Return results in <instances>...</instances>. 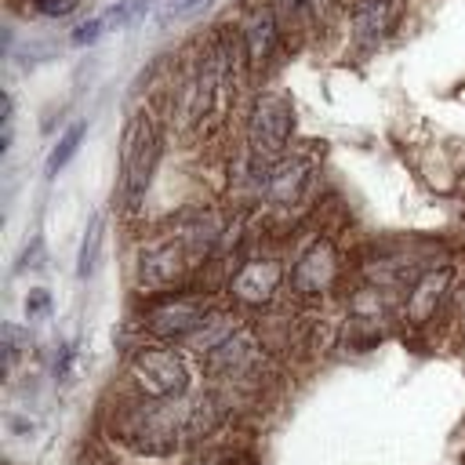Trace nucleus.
I'll return each instance as SVG.
<instances>
[{
    "label": "nucleus",
    "instance_id": "obj_4",
    "mask_svg": "<svg viewBox=\"0 0 465 465\" xmlns=\"http://www.w3.org/2000/svg\"><path fill=\"white\" fill-rule=\"evenodd\" d=\"M207 309H211V305H207V298H200V294L163 298V302H156V305L149 309L145 327H149V334H156V338H189L193 331L203 327Z\"/></svg>",
    "mask_w": 465,
    "mask_h": 465
},
{
    "label": "nucleus",
    "instance_id": "obj_14",
    "mask_svg": "<svg viewBox=\"0 0 465 465\" xmlns=\"http://www.w3.org/2000/svg\"><path fill=\"white\" fill-rule=\"evenodd\" d=\"M80 142H84V124H73V127L58 138V145L51 149V156H47V174H51V178H54V174L73 160V153L80 149Z\"/></svg>",
    "mask_w": 465,
    "mask_h": 465
},
{
    "label": "nucleus",
    "instance_id": "obj_8",
    "mask_svg": "<svg viewBox=\"0 0 465 465\" xmlns=\"http://www.w3.org/2000/svg\"><path fill=\"white\" fill-rule=\"evenodd\" d=\"M254 352H258L254 338H251L247 331H232L218 349H211V352L203 356V363H207V371H211L214 378H232V374H243V371L251 367Z\"/></svg>",
    "mask_w": 465,
    "mask_h": 465
},
{
    "label": "nucleus",
    "instance_id": "obj_5",
    "mask_svg": "<svg viewBox=\"0 0 465 465\" xmlns=\"http://www.w3.org/2000/svg\"><path fill=\"white\" fill-rule=\"evenodd\" d=\"M189 265V254L182 247V240H156L149 247H142L138 254V283L149 291H160L167 283H174L182 276V269Z\"/></svg>",
    "mask_w": 465,
    "mask_h": 465
},
{
    "label": "nucleus",
    "instance_id": "obj_13",
    "mask_svg": "<svg viewBox=\"0 0 465 465\" xmlns=\"http://www.w3.org/2000/svg\"><path fill=\"white\" fill-rule=\"evenodd\" d=\"M232 331H236V323H232L229 316H207V320H203V327L189 334V341H193V349H196V352H203V356H207V352H211V349H218Z\"/></svg>",
    "mask_w": 465,
    "mask_h": 465
},
{
    "label": "nucleus",
    "instance_id": "obj_23",
    "mask_svg": "<svg viewBox=\"0 0 465 465\" xmlns=\"http://www.w3.org/2000/svg\"><path fill=\"white\" fill-rule=\"evenodd\" d=\"M193 465H222V461H193Z\"/></svg>",
    "mask_w": 465,
    "mask_h": 465
},
{
    "label": "nucleus",
    "instance_id": "obj_18",
    "mask_svg": "<svg viewBox=\"0 0 465 465\" xmlns=\"http://www.w3.org/2000/svg\"><path fill=\"white\" fill-rule=\"evenodd\" d=\"M22 345H25V331L15 327V323H7L4 327V360H7V367L15 363V356L22 352Z\"/></svg>",
    "mask_w": 465,
    "mask_h": 465
},
{
    "label": "nucleus",
    "instance_id": "obj_7",
    "mask_svg": "<svg viewBox=\"0 0 465 465\" xmlns=\"http://www.w3.org/2000/svg\"><path fill=\"white\" fill-rule=\"evenodd\" d=\"M280 280H283L280 262H269V258H265V262H243V265L236 269L229 291H232V298H240L243 305H265V302L276 294Z\"/></svg>",
    "mask_w": 465,
    "mask_h": 465
},
{
    "label": "nucleus",
    "instance_id": "obj_21",
    "mask_svg": "<svg viewBox=\"0 0 465 465\" xmlns=\"http://www.w3.org/2000/svg\"><path fill=\"white\" fill-rule=\"evenodd\" d=\"M203 0H174L171 4V18H182V15H189V11H196Z\"/></svg>",
    "mask_w": 465,
    "mask_h": 465
},
{
    "label": "nucleus",
    "instance_id": "obj_9",
    "mask_svg": "<svg viewBox=\"0 0 465 465\" xmlns=\"http://www.w3.org/2000/svg\"><path fill=\"white\" fill-rule=\"evenodd\" d=\"M302 185H305V163H302V160H276V163L262 174V189H265V196H269L272 203H291V200H298Z\"/></svg>",
    "mask_w": 465,
    "mask_h": 465
},
{
    "label": "nucleus",
    "instance_id": "obj_2",
    "mask_svg": "<svg viewBox=\"0 0 465 465\" xmlns=\"http://www.w3.org/2000/svg\"><path fill=\"white\" fill-rule=\"evenodd\" d=\"M131 378L149 400H171L182 396L189 385L185 360L174 349H142L131 360Z\"/></svg>",
    "mask_w": 465,
    "mask_h": 465
},
{
    "label": "nucleus",
    "instance_id": "obj_11",
    "mask_svg": "<svg viewBox=\"0 0 465 465\" xmlns=\"http://www.w3.org/2000/svg\"><path fill=\"white\" fill-rule=\"evenodd\" d=\"M276 36H280V29H276V15H272V7H265V4L254 7V11H251V22H247V29H243L247 58H251L254 65H262V62L272 54Z\"/></svg>",
    "mask_w": 465,
    "mask_h": 465
},
{
    "label": "nucleus",
    "instance_id": "obj_17",
    "mask_svg": "<svg viewBox=\"0 0 465 465\" xmlns=\"http://www.w3.org/2000/svg\"><path fill=\"white\" fill-rule=\"evenodd\" d=\"M102 33H105V22H102V18H87V22H80V25L73 29V44H76V47L94 44Z\"/></svg>",
    "mask_w": 465,
    "mask_h": 465
},
{
    "label": "nucleus",
    "instance_id": "obj_10",
    "mask_svg": "<svg viewBox=\"0 0 465 465\" xmlns=\"http://www.w3.org/2000/svg\"><path fill=\"white\" fill-rule=\"evenodd\" d=\"M447 283H450V272H447V269L425 272V276L414 283V291L407 294V320H411V323H425V320L436 312L440 298L447 294Z\"/></svg>",
    "mask_w": 465,
    "mask_h": 465
},
{
    "label": "nucleus",
    "instance_id": "obj_15",
    "mask_svg": "<svg viewBox=\"0 0 465 465\" xmlns=\"http://www.w3.org/2000/svg\"><path fill=\"white\" fill-rule=\"evenodd\" d=\"M98 243H102V218L94 214V218L87 222L84 243H80V265H76V276H91V272H94V262H98Z\"/></svg>",
    "mask_w": 465,
    "mask_h": 465
},
{
    "label": "nucleus",
    "instance_id": "obj_6",
    "mask_svg": "<svg viewBox=\"0 0 465 465\" xmlns=\"http://www.w3.org/2000/svg\"><path fill=\"white\" fill-rule=\"evenodd\" d=\"M338 276V251L331 240H316L291 269V283L298 294H323Z\"/></svg>",
    "mask_w": 465,
    "mask_h": 465
},
{
    "label": "nucleus",
    "instance_id": "obj_3",
    "mask_svg": "<svg viewBox=\"0 0 465 465\" xmlns=\"http://www.w3.org/2000/svg\"><path fill=\"white\" fill-rule=\"evenodd\" d=\"M291 131H294L291 105L283 98H276V94L258 98V105L251 113V127H247V142H251L254 156H265V160L280 156L287 138H291Z\"/></svg>",
    "mask_w": 465,
    "mask_h": 465
},
{
    "label": "nucleus",
    "instance_id": "obj_1",
    "mask_svg": "<svg viewBox=\"0 0 465 465\" xmlns=\"http://www.w3.org/2000/svg\"><path fill=\"white\" fill-rule=\"evenodd\" d=\"M153 163H156V138L145 116H134L124 131V153H120V171H124V207L138 211L149 178H153Z\"/></svg>",
    "mask_w": 465,
    "mask_h": 465
},
{
    "label": "nucleus",
    "instance_id": "obj_22",
    "mask_svg": "<svg viewBox=\"0 0 465 465\" xmlns=\"http://www.w3.org/2000/svg\"><path fill=\"white\" fill-rule=\"evenodd\" d=\"M287 4H291V7H294V11H298V7H305V4H309V0H287Z\"/></svg>",
    "mask_w": 465,
    "mask_h": 465
},
{
    "label": "nucleus",
    "instance_id": "obj_12",
    "mask_svg": "<svg viewBox=\"0 0 465 465\" xmlns=\"http://www.w3.org/2000/svg\"><path fill=\"white\" fill-rule=\"evenodd\" d=\"M389 25V0H360L352 7V40L360 47H371L385 36Z\"/></svg>",
    "mask_w": 465,
    "mask_h": 465
},
{
    "label": "nucleus",
    "instance_id": "obj_24",
    "mask_svg": "<svg viewBox=\"0 0 465 465\" xmlns=\"http://www.w3.org/2000/svg\"><path fill=\"white\" fill-rule=\"evenodd\" d=\"M91 465H94V461H91Z\"/></svg>",
    "mask_w": 465,
    "mask_h": 465
},
{
    "label": "nucleus",
    "instance_id": "obj_16",
    "mask_svg": "<svg viewBox=\"0 0 465 465\" xmlns=\"http://www.w3.org/2000/svg\"><path fill=\"white\" fill-rule=\"evenodd\" d=\"M145 4L149 0H120L109 15H102V22H105V29H124L127 22H134L142 11H145Z\"/></svg>",
    "mask_w": 465,
    "mask_h": 465
},
{
    "label": "nucleus",
    "instance_id": "obj_19",
    "mask_svg": "<svg viewBox=\"0 0 465 465\" xmlns=\"http://www.w3.org/2000/svg\"><path fill=\"white\" fill-rule=\"evenodd\" d=\"M36 4V11L40 15H51V18H62V15H69L80 0H33Z\"/></svg>",
    "mask_w": 465,
    "mask_h": 465
},
{
    "label": "nucleus",
    "instance_id": "obj_20",
    "mask_svg": "<svg viewBox=\"0 0 465 465\" xmlns=\"http://www.w3.org/2000/svg\"><path fill=\"white\" fill-rule=\"evenodd\" d=\"M47 305H51L47 291H33V294L25 298V312H29V316H40V312H47Z\"/></svg>",
    "mask_w": 465,
    "mask_h": 465
}]
</instances>
